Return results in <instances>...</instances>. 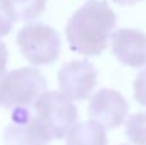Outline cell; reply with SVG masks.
I'll list each match as a JSON object with an SVG mask.
<instances>
[{
  "label": "cell",
  "mask_w": 146,
  "mask_h": 145,
  "mask_svg": "<svg viewBox=\"0 0 146 145\" xmlns=\"http://www.w3.org/2000/svg\"><path fill=\"white\" fill-rule=\"evenodd\" d=\"M13 27V22L9 19L7 13L3 9V5L0 3V36H5L10 32Z\"/></svg>",
  "instance_id": "obj_13"
},
{
  "label": "cell",
  "mask_w": 146,
  "mask_h": 145,
  "mask_svg": "<svg viewBox=\"0 0 146 145\" xmlns=\"http://www.w3.org/2000/svg\"><path fill=\"white\" fill-rule=\"evenodd\" d=\"M113 1L119 5H133L136 3L141 1V0H113Z\"/></svg>",
  "instance_id": "obj_14"
},
{
  "label": "cell",
  "mask_w": 146,
  "mask_h": 145,
  "mask_svg": "<svg viewBox=\"0 0 146 145\" xmlns=\"http://www.w3.org/2000/svg\"><path fill=\"white\" fill-rule=\"evenodd\" d=\"M105 128L95 121L73 125L67 134V145H106Z\"/></svg>",
  "instance_id": "obj_9"
},
{
  "label": "cell",
  "mask_w": 146,
  "mask_h": 145,
  "mask_svg": "<svg viewBox=\"0 0 146 145\" xmlns=\"http://www.w3.org/2000/svg\"><path fill=\"white\" fill-rule=\"evenodd\" d=\"M115 58L122 64L140 68L146 66V35L133 28H121L111 35Z\"/></svg>",
  "instance_id": "obj_8"
},
{
  "label": "cell",
  "mask_w": 146,
  "mask_h": 145,
  "mask_svg": "<svg viewBox=\"0 0 146 145\" xmlns=\"http://www.w3.org/2000/svg\"><path fill=\"white\" fill-rule=\"evenodd\" d=\"M129 105L121 92L111 89H101L92 96L88 114L92 121L104 128H115L123 123Z\"/></svg>",
  "instance_id": "obj_6"
},
{
  "label": "cell",
  "mask_w": 146,
  "mask_h": 145,
  "mask_svg": "<svg viewBox=\"0 0 146 145\" xmlns=\"http://www.w3.org/2000/svg\"><path fill=\"white\" fill-rule=\"evenodd\" d=\"M115 21V13L106 1H86L67 23L66 35L71 50L87 57L101 54L108 46Z\"/></svg>",
  "instance_id": "obj_1"
},
{
  "label": "cell",
  "mask_w": 146,
  "mask_h": 145,
  "mask_svg": "<svg viewBox=\"0 0 146 145\" xmlns=\"http://www.w3.org/2000/svg\"><path fill=\"white\" fill-rule=\"evenodd\" d=\"M135 87V100L139 104L146 107V68L137 74L133 82Z\"/></svg>",
  "instance_id": "obj_12"
},
{
  "label": "cell",
  "mask_w": 146,
  "mask_h": 145,
  "mask_svg": "<svg viewBox=\"0 0 146 145\" xmlns=\"http://www.w3.org/2000/svg\"><path fill=\"white\" fill-rule=\"evenodd\" d=\"M36 122L50 140L64 139L78 118L77 107L58 91H45L32 108Z\"/></svg>",
  "instance_id": "obj_2"
},
{
  "label": "cell",
  "mask_w": 146,
  "mask_h": 145,
  "mask_svg": "<svg viewBox=\"0 0 146 145\" xmlns=\"http://www.w3.org/2000/svg\"><path fill=\"white\" fill-rule=\"evenodd\" d=\"M126 135L136 145H146V112L131 116L126 122Z\"/></svg>",
  "instance_id": "obj_11"
},
{
  "label": "cell",
  "mask_w": 146,
  "mask_h": 145,
  "mask_svg": "<svg viewBox=\"0 0 146 145\" xmlns=\"http://www.w3.org/2000/svg\"><path fill=\"white\" fill-rule=\"evenodd\" d=\"M17 43L26 59L35 66L51 64L60 54V36L53 27L44 23H31L21 28Z\"/></svg>",
  "instance_id": "obj_4"
},
{
  "label": "cell",
  "mask_w": 146,
  "mask_h": 145,
  "mask_svg": "<svg viewBox=\"0 0 146 145\" xmlns=\"http://www.w3.org/2000/svg\"><path fill=\"white\" fill-rule=\"evenodd\" d=\"M50 141L36 122L32 109H12V123L4 132L5 145H48Z\"/></svg>",
  "instance_id": "obj_7"
},
{
  "label": "cell",
  "mask_w": 146,
  "mask_h": 145,
  "mask_svg": "<svg viewBox=\"0 0 146 145\" xmlns=\"http://www.w3.org/2000/svg\"><path fill=\"white\" fill-rule=\"evenodd\" d=\"M0 3L12 22H31L46 8V0H0Z\"/></svg>",
  "instance_id": "obj_10"
},
{
  "label": "cell",
  "mask_w": 146,
  "mask_h": 145,
  "mask_svg": "<svg viewBox=\"0 0 146 145\" xmlns=\"http://www.w3.org/2000/svg\"><path fill=\"white\" fill-rule=\"evenodd\" d=\"M46 91V80L33 67L8 72L0 85V105L7 109H32L36 100Z\"/></svg>",
  "instance_id": "obj_3"
},
{
  "label": "cell",
  "mask_w": 146,
  "mask_h": 145,
  "mask_svg": "<svg viewBox=\"0 0 146 145\" xmlns=\"http://www.w3.org/2000/svg\"><path fill=\"white\" fill-rule=\"evenodd\" d=\"M58 81L62 94L82 102L92 94L98 84V71L88 61H72L60 68Z\"/></svg>",
  "instance_id": "obj_5"
}]
</instances>
